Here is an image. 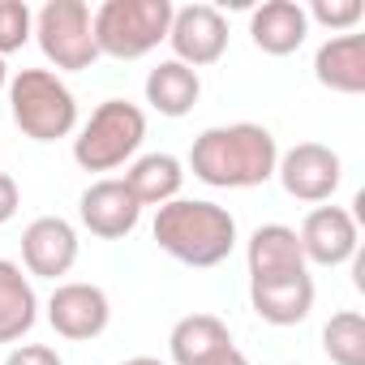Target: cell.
I'll return each mask as SVG.
<instances>
[{
	"label": "cell",
	"instance_id": "6da1fadb",
	"mask_svg": "<svg viewBox=\"0 0 365 365\" xmlns=\"http://www.w3.org/2000/svg\"><path fill=\"white\" fill-rule=\"evenodd\" d=\"M279 163V142L267 125L237 120L202 129L190 146V172L211 190H254L267 185Z\"/></svg>",
	"mask_w": 365,
	"mask_h": 365
},
{
	"label": "cell",
	"instance_id": "7a4b0ae2",
	"mask_svg": "<svg viewBox=\"0 0 365 365\" xmlns=\"http://www.w3.org/2000/svg\"><path fill=\"white\" fill-rule=\"evenodd\" d=\"M155 241L163 254H172L185 267H220L232 250H237V220L228 207L220 202H202V198H176L168 207L155 211Z\"/></svg>",
	"mask_w": 365,
	"mask_h": 365
},
{
	"label": "cell",
	"instance_id": "3957f363",
	"mask_svg": "<svg viewBox=\"0 0 365 365\" xmlns=\"http://www.w3.org/2000/svg\"><path fill=\"white\" fill-rule=\"evenodd\" d=\"M172 0H103L91 14L95 48L112 61H142L168 39L172 26Z\"/></svg>",
	"mask_w": 365,
	"mask_h": 365
},
{
	"label": "cell",
	"instance_id": "277c9868",
	"mask_svg": "<svg viewBox=\"0 0 365 365\" xmlns=\"http://www.w3.org/2000/svg\"><path fill=\"white\" fill-rule=\"evenodd\" d=\"M14 125L31 142H56L78 129V99L52 69H22L9 78Z\"/></svg>",
	"mask_w": 365,
	"mask_h": 365
},
{
	"label": "cell",
	"instance_id": "5b68a950",
	"mask_svg": "<svg viewBox=\"0 0 365 365\" xmlns=\"http://www.w3.org/2000/svg\"><path fill=\"white\" fill-rule=\"evenodd\" d=\"M146 142V112L129 99H103L73 138V159L82 172H116Z\"/></svg>",
	"mask_w": 365,
	"mask_h": 365
},
{
	"label": "cell",
	"instance_id": "8992f818",
	"mask_svg": "<svg viewBox=\"0 0 365 365\" xmlns=\"http://www.w3.org/2000/svg\"><path fill=\"white\" fill-rule=\"evenodd\" d=\"M35 39L43 48V56L65 73L91 69L99 61L91 5H82V0H48V5L35 14Z\"/></svg>",
	"mask_w": 365,
	"mask_h": 365
},
{
	"label": "cell",
	"instance_id": "52a82bcc",
	"mask_svg": "<svg viewBox=\"0 0 365 365\" xmlns=\"http://www.w3.org/2000/svg\"><path fill=\"white\" fill-rule=\"evenodd\" d=\"M275 176H279L284 194L297 202H331L339 180H344V163L322 142H297L292 150L279 155Z\"/></svg>",
	"mask_w": 365,
	"mask_h": 365
},
{
	"label": "cell",
	"instance_id": "ba28073f",
	"mask_svg": "<svg viewBox=\"0 0 365 365\" xmlns=\"http://www.w3.org/2000/svg\"><path fill=\"white\" fill-rule=\"evenodd\" d=\"M168 43H172V61L190 65L194 73L224 61L228 52V22L215 5H185L172 9V26H168Z\"/></svg>",
	"mask_w": 365,
	"mask_h": 365
},
{
	"label": "cell",
	"instance_id": "9c48e42d",
	"mask_svg": "<svg viewBox=\"0 0 365 365\" xmlns=\"http://www.w3.org/2000/svg\"><path fill=\"white\" fill-rule=\"evenodd\" d=\"M48 322L61 339H73V344L95 339L112 322V301L99 284H82V279L56 284V292L48 297Z\"/></svg>",
	"mask_w": 365,
	"mask_h": 365
},
{
	"label": "cell",
	"instance_id": "30bf717a",
	"mask_svg": "<svg viewBox=\"0 0 365 365\" xmlns=\"http://www.w3.org/2000/svg\"><path fill=\"white\" fill-rule=\"evenodd\" d=\"M78 220H82V228L91 237L120 241V237H129L138 228L142 207H138V198L129 194V185L120 176H103V180H95V185L78 198Z\"/></svg>",
	"mask_w": 365,
	"mask_h": 365
},
{
	"label": "cell",
	"instance_id": "8fae6325",
	"mask_svg": "<svg viewBox=\"0 0 365 365\" xmlns=\"http://www.w3.org/2000/svg\"><path fill=\"white\" fill-rule=\"evenodd\" d=\"M301 254L314 267H344L356 258L361 232H356V215L344 207H314L301 224Z\"/></svg>",
	"mask_w": 365,
	"mask_h": 365
},
{
	"label": "cell",
	"instance_id": "7c38bea8",
	"mask_svg": "<svg viewBox=\"0 0 365 365\" xmlns=\"http://www.w3.org/2000/svg\"><path fill=\"white\" fill-rule=\"evenodd\" d=\"M78 262V232L61 215H39L22 232V267L39 279H61Z\"/></svg>",
	"mask_w": 365,
	"mask_h": 365
},
{
	"label": "cell",
	"instance_id": "4fadbf2b",
	"mask_svg": "<svg viewBox=\"0 0 365 365\" xmlns=\"http://www.w3.org/2000/svg\"><path fill=\"white\" fill-rule=\"evenodd\" d=\"M250 305L271 327H297L314 309V275H279V279H250Z\"/></svg>",
	"mask_w": 365,
	"mask_h": 365
},
{
	"label": "cell",
	"instance_id": "5bb4252c",
	"mask_svg": "<svg viewBox=\"0 0 365 365\" xmlns=\"http://www.w3.org/2000/svg\"><path fill=\"white\" fill-rule=\"evenodd\" d=\"M250 39L267 56H292L309 39V18L297 0H267L250 14Z\"/></svg>",
	"mask_w": 365,
	"mask_h": 365
},
{
	"label": "cell",
	"instance_id": "9a60e30c",
	"mask_svg": "<svg viewBox=\"0 0 365 365\" xmlns=\"http://www.w3.org/2000/svg\"><path fill=\"white\" fill-rule=\"evenodd\" d=\"M314 78L335 95H361L365 91V35H331L314 52Z\"/></svg>",
	"mask_w": 365,
	"mask_h": 365
},
{
	"label": "cell",
	"instance_id": "2e32d148",
	"mask_svg": "<svg viewBox=\"0 0 365 365\" xmlns=\"http://www.w3.org/2000/svg\"><path fill=\"white\" fill-rule=\"evenodd\" d=\"M245 262H250V279H279V275L305 271V254H301L297 228H288V224L254 228V237L245 245Z\"/></svg>",
	"mask_w": 365,
	"mask_h": 365
},
{
	"label": "cell",
	"instance_id": "e0dca14e",
	"mask_svg": "<svg viewBox=\"0 0 365 365\" xmlns=\"http://www.w3.org/2000/svg\"><path fill=\"white\" fill-rule=\"evenodd\" d=\"M129 194L138 198V207H168L180 198V185H185V163L168 150H155V155H138L129 163V172L120 176Z\"/></svg>",
	"mask_w": 365,
	"mask_h": 365
},
{
	"label": "cell",
	"instance_id": "ac0fdd59",
	"mask_svg": "<svg viewBox=\"0 0 365 365\" xmlns=\"http://www.w3.org/2000/svg\"><path fill=\"white\" fill-rule=\"evenodd\" d=\"M168 348H172L176 365H207L211 356H220L224 348H232V331L215 314H185L172 327Z\"/></svg>",
	"mask_w": 365,
	"mask_h": 365
},
{
	"label": "cell",
	"instance_id": "d6986e66",
	"mask_svg": "<svg viewBox=\"0 0 365 365\" xmlns=\"http://www.w3.org/2000/svg\"><path fill=\"white\" fill-rule=\"evenodd\" d=\"M39 318V297H35V284L31 275L0 258V344H18Z\"/></svg>",
	"mask_w": 365,
	"mask_h": 365
},
{
	"label": "cell",
	"instance_id": "ffe728a7",
	"mask_svg": "<svg viewBox=\"0 0 365 365\" xmlns=\"http://www.w3.org/2000/svg\"><path fill=\"white\" fill-rule=\"evenodd\" d=\"M202 95V78L180 65V61H159L150 73H146V103L159 112V116H190L194 103Z\"/></svg>",
	"mask_w": 365,
	"mask_h": 365
},
{
	"label": "cell",
	"instance_id": "44dd1931",
	"mask_svg": "<svg viewBox=\"0 0 365 365\" xmlns=\"http://www.w3.org/2000/svg\"><path fill=\"white\" fill-rule=\"evenodd\" d=\"M322 352L331 356V365H365V318L356 309L331 314V322L322 327Z\"/></svg>",
	"mask_w": 365,
	"mask_h": 365
},
{
	"label": "cell",
	"instance_id": "7402d4cb",
	"mask_svg": "<svg viewBox=\"0 0 365 365\" xmlns=\"http://www.w3.org/2000/svg\"><path fill=\"white\" fill-rule=\"evenodd\" d=\"M35 35V14L26 0H0V56L22 52Z\"/></svg>",
	"mask_w": 365,
	"mask_h": 365
},
{
	"label": "cell",
	"instance_id": "603a6c76",
	"mask_svg": "<svg viewBox=\"0 0 365 365\" xmlns=\"http://www.w3.org/2000/svg\"><path fill=\"white\" fill-rule=\"evenodd\" d=\"M305 18L327 26V31H335V35H348L365 18V5H361V0H314V5L305 9Z\"/></svg>",
	"mask_w": 365,
	"mask_h": 365
},
{
	"label": "cell",
	"instance_id": "cb8c5ba5",
	"mask_svg": "<svg viewBox=\"0 0 365 365\" xmlns=\"http://www.w3.org/2000/svg\"><path fill=\"white\" fill-rule=\"evenodd\" d=\"M5 365H65V361H61V352L48 348V344H18V348L5 356Z\"/></svg>",
	"mask_w": 365,
	"mask_h": 365
},
{
	"label": "cell",
	"instance_id": "d4e9b609",
	"mask_svg": "<svg viewBox=\"0 0 365 365\" xmlns=\"http://www.w3.org/2000/svg\"><path fill=\"white\" fill-rule=\"evenodd\" d=\"M22 207V190H18V180L9 172H0V224H9Z\"/></svg>",
	"mask_w": 365,
	"mask_h": 365
},
{
	"label": "cell",
	"instance_id": "484cf974",
	"mask_svg": "<svg viewBox=\"0 0 365 365\" xmlns=\"http://www.w3.org/2000/svg\"><path fill=\"white\" fill-rule=\"evenodd\" d=\"M207 365H250V356H245V352H241V348L232 344V348H224L220 356H211Z\"/></svg>",
	"mask_w": 365,
	"mask_h": 365
},
{
	"label": "cell",
	"instance_id": "4316f807",
	"mask_svg": "<svg viewBox=\"0 0 365 365\" xmlns=\"http://www.w3.org/2000/svg\"><path fill=\"white\" fill-rule=\"evenodd\" d=\"M120 365H163L159 356H129V361H120Z\"/></svg>",
	"mask_w": 365,
	"mask_h": 365
},
{
	"label": "cell",
	"instance_id": "83f0119b",
	"mask_svg": "<svg viewBox=\"0 0 365 365\" xmlns=\"http://www.w3.org/2000/svg\"><path fill=\"white\" fill-rule=\"evenodd\" d=\"M9 86V65H5V56H0V91Z\"/></svg>",
	"mask_w": 365,
	"mask_h": 365
}]
</instances>
